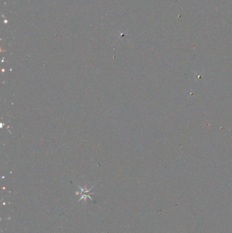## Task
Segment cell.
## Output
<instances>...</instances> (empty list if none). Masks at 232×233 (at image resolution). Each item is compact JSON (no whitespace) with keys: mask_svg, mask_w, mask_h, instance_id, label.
Listing matches in <instances>:
<instances>
[{"mask_svg":"<svg viewBox=\"0 0 232 233\" xmlns=\"http://www.w3.org/2000/svg\"><path fill=\"white\" fill-rule=\"evenodd\" d=\"M79 188H80V190H81V192H83V193H85V194H86V193H88V192H90V190H87V189H86V190H85V191L84 190H83V189H82V188H80V187H79ZM87 196H88V197H89V198H91V200H93V198H91V196H89V194H87H87H85V195H84V196H81V198L80 199V200H81V199H82V198H83V197H85V198H87Z\"/></svg>","mask_w":232,"mask_h":233,"instance_id":"cell-1","label":"cell"}]
</instances>
